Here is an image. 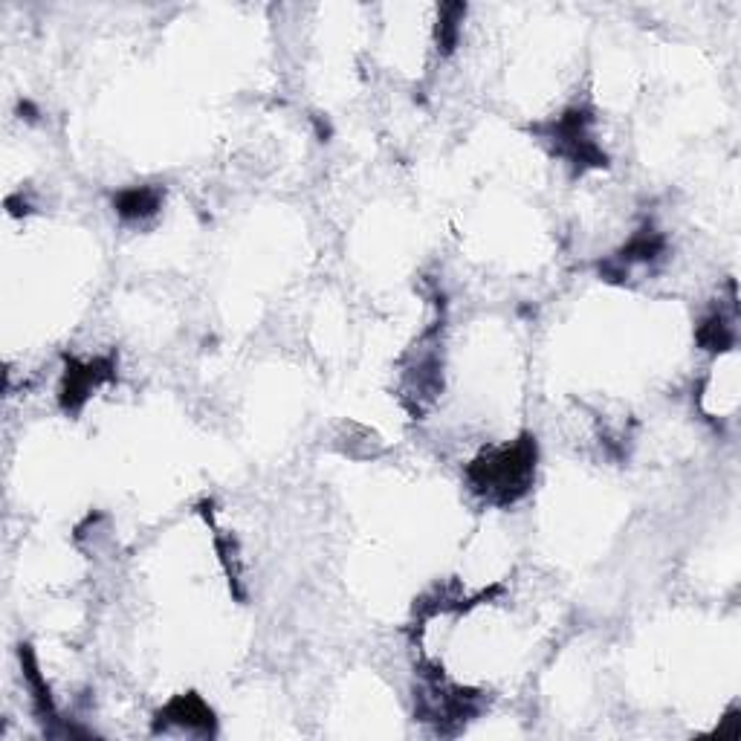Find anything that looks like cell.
Listing matches in <instances>:
<instances>
[{"instance_id":"obj_1","label":"cell","mask_w":741,"mask_h":741,"mask_svg":"<svg viewBox=\"0 0 741 741\" xmlns=\"http://www.w3.org/2000/svg\"><path fill=\"white\" fill-rule=\"evenodd\" d=\"M533 475H536V443L530 438L490 449L467 469L472 490L493 504L519 501L530 490Z\"/></svg>"},{"instance_id":"obj_2","label":"cell","mask_w":741,"mask_h":741,"mask_svg":"<svg viewBox=\"0 0 741 741\" xmlns=\"http://www.w3.org/2000/svg\"><path fill=\"white\" fill-rule=\"evenodd\" d=\"M163 724H180L186 730H200V733H209L212 730V710L197 698V695H180L174 698L163 713Z\"/></svg>"},{"instance_id":"obj_3","label":"cell","mask_w":741,"mask_h":741,"mask_svg":"<svg viewBox=\"0 0 741 741\" xmlns=\"http://www.w3.org/2000/svg\"><path fill=\"white\" fill-rule=\"evenodd\" d=\"M116 209L125 220L148 218L160 209V192L157 189H128L116 197Z\"/></svg>"},{"instance_id":"obj_4","label":"cell","mask_w":741,"mask_h":741,"mask_svg":"<svg viewBox=\"0 0 741 741\" xmlns=\"http://www.w3.org/2000/svg\"><path fill=\"white\" fill-rule=\"evenodd\" d=\"M698 342L710 351H727L733 345V325L718 313L698 328Z\"/></svg>"}]
</instances>
